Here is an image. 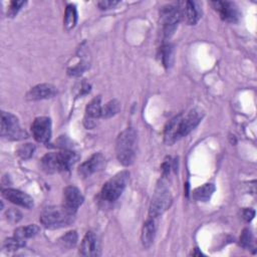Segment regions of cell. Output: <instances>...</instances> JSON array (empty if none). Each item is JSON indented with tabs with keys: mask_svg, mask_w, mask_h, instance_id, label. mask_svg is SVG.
I'll return each mask as SVG.
<instances>
[{
	"mask_svg": "<svg viewBox=\"0 0 257 257\" xmlns=\"http://www.w3.org/2000/svg\"><path fill=\"white\" fill-rule=\"evenodd\" d=\"M203 111L199 108H192L187 113H180L174 116L167 123L164 132V141L168 146L173 145L180 139L189 135L203 118Z\"/></svg>",
	"mask_w": 257,
	"mask_h": 257,
	"instance_id": "1",
	"label": "cell"
},
{
	"mask_svg": "<svg viewBox=\"0 0 257 257\" xmlns=\"http://www.w3.org/2000/svg\"><path fill=\"white\" fill-rule=\"evenodd\" d=\"M78 158V155L70 150L47 153L40 160V167L47 174L60 173L68 171Z\"/></svg>",
	"mask_w": 257,
	"mask_h": 257,
	"instance_id": "2",
	"label": "cell"
},
{
	"mask_svg": "<svg viewBox=\"0 0 257 257\" xmlns=\"http://www.w3.org/2000/svg\"><path fill=\"white\" fill-rule=\"evenodd\" d=\"M137 132L133 127H127L121 132L115 144V153L118 162L122 166H131L136 159Z\"/></svg>",
	"mask_w": 257,
	"mask_h": 257,
	"instance_id": "3",
	"label": "cell"
},
{
	"mask_svg": "<svg viewBox=\"0 0 257 257\" xmlns=\"http://www.w3.org/2000/svg\"><path fill=\"white\" fill-rule=\"evenodd\" d=\"M75 214L63 206L46 207L40 214L41 224L48 229H58L73 223Z\"/></svg>",
	"mask_w": 257,
	"mask_h": 257,
	"instance_id": "4",
	"label": "cell"
},
{
	"mask_svg": "<svg viewBox=\"0 0 257 257\" xmlns=\"http://www.w3.org/2000/svg\"><path fill=\"white\" fill-rule=\"evenodd\" d=\"M172 204V195L170 192L167 183L164 181V178L159 181L149 211V217L158 218L162 215Z\"/></svg>",
	"mask_w": 257,
	"mask_h": 257,
	"instance_id": "5",
	"label": "cell"
},
{
	"mask_svg": "<svg viewBox=\"0 0 257 257\" xmlns=\"http://www.w3.org/2000/svg\"><path fill=\"white\" fill-rule=\"evenodd\" d=\"M130 179V173L122 171L111 177L106 183H104L101 189V198L106 202L116 201L123 190L125 189Z\"/></svg>",
	"mask_w": 257,
	"mask_h": 257,
	"instance_id": "6",
	"label": "cell"
},
{
	"mask_svg": "<svg viewBox=\"0 0 257 257\" xmlns=\"http://www.w3.org/2000/svg\"><path fill=\"white\" fill-rule=\"evenodd\" d=\"M1 137L10 141H19L27 138V134L21 128L18 118L6 111L1 112Z\"/></svg>",
	"mask_w": 257,
	"mask_h": 257,
	"instance_id": "7",
	"label": "cell"
},
{
	"mask_svg": "<svg viewBox=\"0 0 257 257\" xmlns=\"http://www.w3.org/2000/svg\"><path fill=\"white\" fill-rule=\"evenodd\" d=\"M182 18L181 9L173 4H167L160 9V22L163 25V32L166 37H169L175 30L179 21Z\"/></svg>",
	"mask_w": 257,
	"mask_h": 257,
	"instance_id": "8",
	"label": "cell"
},
{
	"mask_svg": "<svg viewBox=\"0 0 257 257\" xmlns=\"http://www.w3.org/2000/svg\"><path fill=\"white\" fill-rule=\"evenodd\" d=\"M31 132L38 143L47 144L51 138V120L47 116L36 117L31 124Z\"/></svg>",
	"mask_w": 257,
	"mask_h": 257,
	"instance_id": "9",
	"label": "cell"
},
{
	"mask_svg": "<svg viewBox=\"0 0 257 257\" xmlns=\"http://www.w3.org/2000/svg\"><path fill=\"white\" fill-rule=\"evenodd\" d=\"M105 165V158L100 153L93 154L78 168V175L82 178H87L92 174L102 170Z\"/></svg>",
	"mask_w": 257,
	"mask_h": 257,
	"instance_id": "10",
	"label": "cell"
},
{
	"mask_svg": "<svg viewBox=\"0 0 257 257\" xmlns=\"http://www.w3.org/2000/svg\"><path fill=\"white\" fill-rule=\"evenodd\" d=\"M211 4L224 21L237 22L239 20L240 12L235 3L230 1H213Z\"/></svg>",
	"mask_w": 257,
	"mask_h": 257,
	"instance_id": "11",
	"label": "cell"
},
{
	"mask_svg": "<svg viewBox=\"0 0 257 257\" xmlns=\"http://www.w3.org/2000/svg\"><path fill=\"white\" fill-rule=\"evenodd\" d=\"M81 192L74 186H68L63 190L62 206L72 213H76L79 206L83 203Z\"/></svg>",
	"mask_w": 257,
	"mask_h": 257,
	"instance_id": "12",
	"label": "cell"
},
{
	"mask_svg": "<svg viewBox=\"0 0 257 257\" xmlns=\"http://www.w3.org/2000/svg\"><path fill=\"white\" fill-rule=\"evenodd\" d=\"M2 196L6 200L10 201L11 203L18 205L20 207H23V208L31 209L34 206L33 199L28 194H26L22 191L16 190V189H11V188L3 189Z\"/></svg>",
	"mask_w": 257,
	"mask_h": 257,
	"instance_id": "13",
	"label": "cell"
},
{
	"mask_svg": "<svg viewBox=\"0 0 257 257\" xmlns=\"http://www.w3.org/2000/svg\"><path fill=\"white\" fill-rule=\"evenodd\" d=\"M79 254L82 256H99L100 247L96 235L88 231L84 235L79 248Z\"/></svg>",
	"mask_w": 257,
	"mask_h": 257,
	"instance_id": "14",
	"label": "cell"
},
{
	"mask_svg": "<svg viewBox=\"0 0 257 257\" xmlns=\"http://www.w3.org/2000/svg\"><path fill=\"white\" fill-rule=\"evenodd\" d=\"M102 106L100 103V96H95L92 98L86 105L85 108V117H84V125L87 128H92L95 125V120L101 116Z\"/></svg>",
	"mask_w": 257,
	"mask_h": 257,
	"instance_id": "15",
	"label": "cell"
},
{
	"mask_svg": "<svg viewBox=\"0 0 257 257\" xmlns=\"http://www.w3.org/2000/svg\"><path fill=\"white\" fill-rule=\"evenodd\" d=\"M56 89L53 85L48 83H41L33 86L27 93L26 98L28 100H40L54 96Z\"/></svg>",
	"mask_w": 257,
	"mask_h": 257,
	"instance_id": "16",
	"label": "cell"
},
{
	"mask_svg": "<svg viewBox=\"0 0 257 257\" xmlns=\"http://www.w3.org/2000/svg\"><path fill=\"white\" fill-rule=\"evenodd\" d=\"M182 18L189 25H195L201 18L202 11L198 2L187 1L184 4V7L181 9Z\"/></svg>",
	"mask_w": 257,
	"mask_h": 257,
	"instance_id": "17",
	"label": "cell"
},
{
	"mask_svg": "<svg viewBox=\"0 0 257 257\" xmlns=\"http://www.w3.org/2000/svg\"><path fill=\"white\" fill-rule=\"evenodd\" d=\"M157 218L154 217H149L148 220L144 223L143 229H142V244L145 248H149L155 239L156 236V231H157Z\"/></svg>",
	"mask_w": 257,
	"mask_h": 257,
	"instance_id": "18",
	"label": "cell"
},
{
	"mask_svg": "<svg viewBox=\"0 0 257 257\" xmlns=\"http://www.w3.org/2000/svg\"><path fill=\"white\" fill-rule=\"evenodd\" d=\"M158 56L160 62L165 68H170L174 62V48L170 43L163 44L159 48Z\"/></svg>",
	"mask_w": 257,
	"mask_h": 257,
	"instance_id": "19",
	"label": "cell"
},
{
	"mask_svg": "<svg viewBox=\"0 0 257 257\" xmlns=\"http://www.w3.org/2000/svg\"><path fill=\"white\" fill-rule=\"evenodd\" d=\"M214 191H215V186L211 183H207V184H204V185L196 188L193 191L192 196L196 201L208 202L210 200V198L212 197Z\"/></svg>",
	"mask_w": 257,
	"mask_h": 257,
	"instance_id": "20",
	"label": "cell"
},
{
	"mask_svg": "<svg viewBox=\"0 0 257 257\" xmlns=\"http://www.w3.org/2000/svg\"><path fill=\"white\" fill-rule=\"evenodd\" d=\"M76 22H77L76 7L72 4H68L65 8V13H64V18H63L64 28L67 31H69L75 27Z\"/></svg>",
	"mask_w": 257,
	"mask_h": 257,
	"instance_id": "21",
	"label": "cell"
},
{
	"mask_svg": "<svg viewBox=\"0 0 257 257\" xmlns=\"http://www.w3.org/2000/svg\"><path fill=\"white\" fill-rule=\"evenodd\" d=\"M39 231H40V228L37 225L29 224L25 227H19V228L15 229L14 236L25 241V239L31 238V237H34L35 235H37L39 233Z\"/></svg>",
	"mask_w": 257,
	"mask_h": 257,
	"instance_id": "22",
	"label": "cell"
},
{
	"mask_svg": "<svg viewBox=\"0 0 257 257\" xmlns=\"http://www.w3.org/2000/svg\"><path fill=\"white\" fill-rule=\"evenodd\" d=\"M77 243L76 231H68L58 239V246L63 250H69L73 248Z\"/></svg>",
	"mask_w": 257,
	"mask_h": 257,
	"instance_id": "23",
	"label": "cell"
},
{
	"mask_svg": "<svg viewBox=\"0 0 257 257\" xmlns=\"http://www.w3.org/2000/svg\"><path fill=\"white\" fill-rule=\"evenodd\" d=\"M120 109V104L116 99H111L104 104L101 111V117L109 118L116 114Z\"/></svg>",
	"mask_w": 257,
	"mask_h": 257,
	"instance_id": "24",
	"label": "cell"
},
{
	"mask_svg": "<svg viewBox=\"0 0 257 257\" xmlns=\"http://www.w3.org/2000/svg\"><path fill=\"white\" fill-rule=\"evenodd\" d=\"M24 245H25V241L15 237V236L7 238L3 242V248H4V250H6L8 252L15 251V250L23 247Z\"/></svg>",
	"mask_w": 257,
	"mask_h": 257,
	"instance_id": "25",
	"label": "cell"
},
{
	"mask_svg": "<svg viewBox=\"0 0 257 257\" xmlns=\"http://www.w3.org/2000/svg\"><path fill=\"white\" fill-rule=\"evenodd\" d=\"M34 152H35V146L33 144H30V143H27V144H24V145L20 146L19 149L17 150L18 156L23 160L30 159L33 156Z\"/></svg>",
	"mask_w": 257,
	"mask_h": 257,
	"instance_id": "26",
	"label": "cell"
},
{
	"mask_svg": "<svg viewBox=\"0 0 257 257\" xmlns=\"http://www.w3.org/2000/svg\"><path fill=\"white\" fill-rule=\"evenodd\" d=\"M253 244V236L249 229H244L240 236V246L243 248H251Z\"/></svg>",
	"mask_w": 257,
	"mask_h": 257,
	"instance_id": "27",
	"label": "cell"
},
{
	"mask_svg": "<svg viewBox=\"0 0 257 257\" xmlns=\"http://www.w3.org/2000/svg\"><path fill=\"white\" fill-rule=\"evenodd\" d=\"M25 1H11L9 6H8V11H7V15L9 17H14L19 10L22 8L23 5H25Z\"/></svg>",
	"mask_w": 257,
	"mask_h": 257,
	"instance_id": "28",
	"label": "cell"
},
{
	"mask_svg": "<svg viewBox=\"0 0 257 257\" xmlns=\"http://www.w3.org/2000/svg\"><path fill=\"white\" fill-rule=\"evenodd\" d=\"M6 217H7L8 221H10L12 223H17L19 220H21L22 214L16 209H9L6 212Z\"/></svg>",
	"mask_w": 257,
	"mask_h": 257,
	"instance_id": "29",
	"label": "cell"
},
{
	"mask_svg": "<svg viewBox=\"0 0 257 257\" xmlns=\"http://www.w3.org/2000/svg\"><path fill=\"white\" fill-rule=\"evenodd\" d=\"M118 3H119L118 1H113V0H103V1L97 2V6H98L101 10H106V9H110V8L114 7V6L117 5Z\"/></svg>",
	"mask_w": 257,
	"mask_h": 257,
	"instance_id": "30",
	"label": "cell"
},
{
	"mask_svg": "<svg viewBox=\"0 0 257 257\" xmlns=\"http://www.w3.org/2000/svg\"><path fill=\"white\" fill-rule=\"evenodd\" d=\"M255 216V211L252 210L251 208H246L242 211V218L246 221V222H250Z\"/></svg>",
	"mask_w": 257,
	"mask_h": 257,
	"instance_id": "31",
	"label": "cell"
},
{
	"mask_svg": "<svg viewBox=\"0 0 257 257\" xmlns=\"http://www.w3.org/2000/svg\"><path fill=\"white\" fill-rule=\"evenodd\" d=\"M171 159L169 158V160H166L164 163H163V165H162V176H163V178H166L168 175H169V173H170V170H171V168H172V165H171V161H170Z\"/></svg>",
	"mask_w": 257,
	"mask_h": 257,
	"instance_id": "32",
	"label": "cell"
},
{
	"mask_svg": "<svg viewBox=\"0 0 257 257\" xmlns=\"http://www.w3.org/2000/svg\"><path fill=\"white\" fill-rule=\"evenodd\" d=\"M192 255H197V256H201V255H203L202 254V252H200V251H198V248H195V250H194V252H192Z\"/></svg>",
	"mask_w": 257,
	"mask_h": 257,
	"instance_id": "33",
	"label": "cell"
}]
</instances>
